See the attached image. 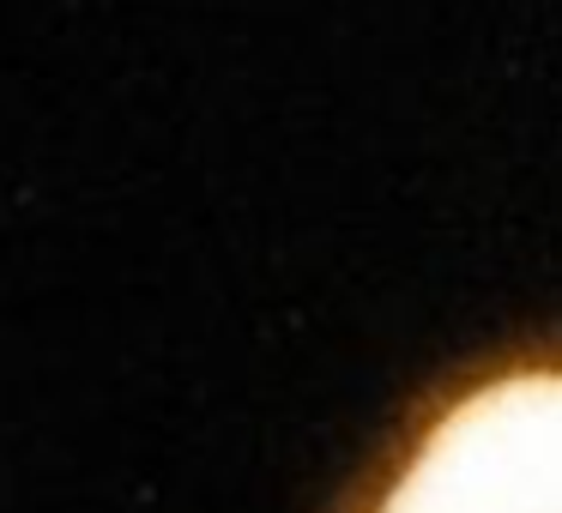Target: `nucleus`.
Returning <instances> with one entry per match:
<instances>
[{
	"mask_svg": "<svg viewBox=\"0 0 562 513\" xmlns=\"http://www.w3.org/2000/svg\"><path fill=\"white\" fill-rule=\"evenodd\" d=\"M375 513H562V368H514L453 399Z\"/></svg>",
	"mask_w": 562,
	"mask_h": 513,
	"instance_id": "f257e3e1",
	"label": "nucleus"
}]
</instances>
